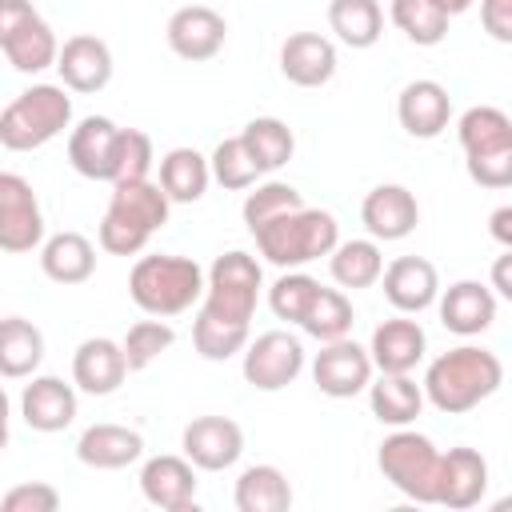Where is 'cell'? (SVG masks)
I'll use <instances>...</instances> for the list:
<instances>
[{
  "mask_svg": "<svg viewBox=\"0 0 512 512\" xmlns=\"http://www.w3.org/2000/svg\"><path fill=\"white\" fill-rule=\"evenodd\" d=\"M500 384H504L500 356L488 352V348H480V344H460V348L440 352L428 364L420 388H424V400L436 412L460 416V412H472L480 400H488Z\"/></svg>",
  "mask_w": 512,
  "mask_h": 512,
  "instance_id": "1",
  "label": "cell"
},
{
  "mask_svg": "<svg viewBox=\"0 0 512 512\" xmlns=\"http://www.w3.org/2000/svg\"><path fill=\"white\" fill-rule=\"evenodd\" d=\"M168 208H172V200L164 196V188L156 180H148V176L144 180H116L108 212H104L100 232H96L100 248L112 256L144 252L152 232L168 224Z\"/></svg>",
  "mask_w": 512,
  "mask_h": 512,
  "instance_id": "2",
  "label": "cell"
},
{
  "mask_svg": "<svg viewBox=\"0 0 512 512\" xmlns=\"http://www.w3.org/2000/svg\"><path fill=\"white\" fill-rule=\"evenodd\" d=\"M128 296L148 316L160 320L180 316L204 296V268L192 256H172V252L140 256L128 272Z\"/></svg>",
  "mask_w": 512,
  "mask_h": 512,
  "instance_id": "3",
  "label": "cell"
},
{
  "mask_svg": "<svg viewBox=\"0 0 512 512\" xmlns=\"http://www.w3.org/2000/svg\"><path fill=\"white\" fill-rule=\"evenodd\" d=\"M256 236V248L268 264L276 268H300V264H312L320 256H328L340 240V224L332 212L324 208H292L260 228H252Z\"/></svg>",
  "mask_w": 512,
  "mask_h": 512,
  "instance_id": "4",
  "label": "cell"
},
{
  "mask_svg": "<svg viewBox=\"0 0 512 512\" xmlns=\"http://www.w3.org/2000/svg\"><path fill=\"white\" fill-rule=\"evenodd\" d=\"M72 124V96L64 84H32L0 112V144L8 152H32L56 140Z\"/></svg>",
  "mask_w": 512,
  "mask_h": 512,
  "instance_id": "5",
  "label": "cell"
},
{
  "mask_svg": "<svg viewBox=\"0 0 512 512\" xmlns=\"http://www.w3.org/2000/svg\"><path fill=\"white\" fill-rule=\"evenodd\" d=\"M376 464L384 472V480L416 500V504H432L436 500V468H440V448L424 436V432H412L408 424L396 428L392 436L380 440V452H376Z\"/></svg>",
  "mask_w": 512,
  "mask_h": 512,
  "instance_id": "6",
  "label": "cell"
},
{
  "mask_svg": "<svg viewBox=\"0 0 512 512\" xmlns=\"http://www.w3.org/2000/svg\"><path fill=\"white\" fill-rule=\"evenodd\" d=\"M260 288H264V272H260V260L232 248L224 256L212 260V268L204 272V312L212 316H224V320H240V324H252L256 316V300H260Z\"/></svg>",
  "mask_w": 512,
  "mask_h": 512,
  "instance_id": "7",
  "label": "cell"
},
{
  "mask_svg": "<svg viewBox=\"0 0 512 512\" xmlns=\"http://www.w3.org/2000/svg\"><path fill=\"white\" fill-rule=\"evenodd\" d=\"M44 244V212L36 188L20 172H0V252H32Z\"/></svg>",
  "mask_w": 512,
  "mask_h": 512,
  "instance_id": "8",
  "label": "cell"
},
{
  "mask_svg": "<svg viewBox=\"0 0 512 512\" xmlns=\"http://www.w3.org/2000/svg\"><path fill=\"white\" fill-rule=\"evenodd\" d=\"M304 372V344L292 332H260L244 344V380L260 392H280Z\"/></svg>",
  "mask_w": 512,
  "mask_h": 512,
  "instance_id": "9",
  "label": "cell"
},
{
  "mask_svg": "<svg viewBox=\"0 0 512 512\" xmlns=\"http://www.w3.org/2000/svg\"><path fill=\"white\" fill-rule=\"evenodd\" d=\"M372 372H376V368H372L368 348H360V344L348 340V336L328 340V344L316 352V360H312V380H316V388H320L324 396H332V400H352V396H360V392L368 388Z\"/></svg>",
  "mask_w": 512,
  "mask_h": 512,
  "instance_id": "10",
  "label": "cell"
},
{
  "mask_svg": "<svg viewBox=\"0 0 512 512\" xmlns=\"http://www.w3.org/2000/svg\"><path fill=\"white\" fill-rule=\"evenodd\" d=\"M180 448L192 460V468L224 472L244 456V428L232 416H196L184 428Z\"/></svg>",
  "mask_w": 512,
  "mask_h": 512,
  "instance_id": "11",
  "label": "cell"
},
{
  "mask_svg": "<svg viewBox=\"0 0 512 512\" xmlns=\"http://www.w3.org/2000/svg\"><path fill=\"white\" fill-rule=\"evenodd\" d=\"M164 36H168V48L180 60H212L228 40V24L208 4H184L168 16Z\"/></svg>",
  "mask_w": 512,
  "mask_h": 512,
  "instance_id": "12",
  "label": "cell"
},
{
  "mask_svg": "<svg viewBox=\"0 0 512 512\" xmlns=\"http://www.w3.org/2000/svg\"><path fill=\"white\" fill-rule=\"evenodd\" d=\"M488 492V460L476 448H448L440 452V468H436V500L452 512L480 504Z\"/></svg>",
  "mask_w": 512,
  "mask_h": 512,
  "instance_id": "13",
  "label": "cell"
},
{
  "mask_svg": "<svg viewBox=\"0 0 512 512\" xmlns=\"http://www.w3.org/2000/svg\"><path fill=\"white\" fill-rule=\"evenodd\" d=\"M116 148H120V128L108 116H84L68 132V164L84 180H108L116 176Z\"/></svg>",
  "mask_w": 512,
  "mask_h": 512,
  "instance_id": "14",
  "label": "cell"
},
{
  "mask_svg": "<svg viewBox=\"0 0 512 512\" xmlns=\"http://www.w3.org/2000/svg\"><path fill=\"white\" fill-rule=\"evenodd\" d=\"M140 492L160 512L196 508V468L188 456H152L140 468Z\"/></svg>",
  "mask_w": 512,
  "mask_h": 512,
  "instance_id": "15",
  "label": "cell"
},
{
  "mask_svg": "<svg viewBox=\"0 0 512 512\" xmlns=\"http://www.w3.org/2000/svg\"><path fill=\"white\" fill-rule=\"evenodd\" d=\"M380 280H384L388 304H392L396 312H404V316H416V312L432 308L436 296H440V272H436V264L424 260V256H396V260L380 272Z\"/></svg>",
  "mask_w": 512,
  "mask_h": 512,
  "instance_id": "16",
  "label": "cell"
},
{
  "mask_svg": "<svg viewBox=\"0 0 512 512\" xmlns=\"http://www.w3.org/2000/svg\"><path fill=\"white\" fill-rule=\"evenodd\" d=\"M56 72L68 92H100L112 80V48L100 36H68L56 52Z\"/></svg>",
  "mask_w": 512,
  "mask_h": 512,
  "instance_id": "17",
  "label": "cell"
},
{
  "mask_svg": "<svg viewBox=\"0 0 512 512\" xmlns=\"http://www.w3.org/2000/svg\"><path fill=\"white\" fill-rule=\"evenodd\" d=\"M396 116H400V128L416 140H436L448 120H452V96L440 80H412L400 88V100H396Z\"/></svg>",
  "mask_w": 512,
  "mask_h": 512,
  "instance_id": "18",
  "label": "cell"
},
{
  "mask_svg": "<svg viewBox=\"0 0 512 512\" xmlns=\"http://www.w3.org/2000/svg\"><path fill=\"white\" fill-rule=\"evenodd\" d=\"M360 220L372 240H404L420 224V204L404 184H376L360 204Z\"/></svg>",
  "mask_w": 512,
  "mask_h": 512,
  "instance_id": "19",
  "label": "cell"
},
{
  "mask_svg": "<svg viewBox=\"0 0 512 512\" xmlns=\"http://www.w3.org/2000/svg\"><path fill=\"white\" fill-rule=\"evenodd\" d=\"M436 304H440V324L448 332H456V336H480L496 320V292L488 284H480V280L448 284L436 296Z\"/></svg>",
  "mask_w": 512,
  "mask_h": 512,
  "instance_id": "20",
  "label": "cell"
},
{
  "mask_svg": "<svg viewBox=\"0 0 512 512\" xmlns=\"http://www.w3.org/2000/svg\"><path fill=\"white\" fill-rule=\"evenodd\" d=\"M128 376L124 348L108 336H88L72 352V384L88 396H112Z\"/></svg>",
  "mask_w": 512,
  "mask_h": 512,
  "instance_id": "21",
  "label": "cell"
},
{
  "mask_svg": "<svg viewBox=\"0 0 512 512\" xmlns=\"http://www.w3.org/2000/svg\"><path fill=\"white\" fill-rule=\"evenodd\" d=\"M280 72L296 88H320L336 76V44L320 32H292L280 44Z\"/></svg>",
  "mask_w": 512,
  "mask_h": 512,
  "instance_id": "22",
  "label": "cell"
},
{
  "mask_svg": "<svg viewBox=\"0 0 512 512\" xmlns=\"http://www.w3.org/2000/svg\"><path fill=\"white\" fill-rule=\"evenodd\" d=\"M424 352H428V336L404 312L372 328L368 356H372V368H380V372H412L424 360Z\"/></svg>",
  "mask_w": 512,
  "mask_h": 512,
  "instance_id": "23",
  "label": "cell"
},
{
  "mask_svg": "<svg viewBox=\"0 0 512 512\" xmlns=\"http://www.w3.org/2000/svg\"><path fill=\"white\" fill-rule=\"evenodd\" d=\"M20 416L32 432H64L76 420V388L60 376H32L20 396Z\"/></svg>",
  "mask_w": 512,
  "mask_h": 512,
  "instance_id": "24",
  "label": "cell"
},
{
  "mask_svg": "<svg viewBox=\"0 0 512 512\" xmlns=\"http://www.w3.org/2000/svg\"><path fill=\"white\" fill-rule=\"evenodd\" d=\"M140 456H144V436L124 424H92L76 440V460L88 468H100V472L128 468Z\"/></svg>",
  "mask_w": 512,
  "mask_h": 512,
  "instance_id": "25",
  "label": "cell"
},
{
  "mask_svg": "<svg viewBox=\"0 0 512 512\" xmlns=\"http://www.w3.org/2000/svg\"><path fill=\"white\" fill-rule=\"evenodd\" d=\"M40 268L52 284H84L96 272V248L84 232H56L40 244Z\"/></svg>",
  "mask_w": 512,
  "mask_h": 512,
  "instance_id": "26",
  "label": "cell"
},
{
  "mask_svg": "<svg viewBox=\"0 0 512 512\" xmlns=\"http://www.w3.org/2000/svg\"><path fill=\"white\" fill-rule=\"evenodd\" d=\"M368 404L380 424L404 428L424 408V388L408 372H380V380H368Z\"/></svg>",
  "mask_w": 512,
  "mask_h": 512,
  "instance_id": "27",
  "label": "cell"
},
{
  "mask_svg": "<svg viewBox=\"0 0 512 512\" xmlns=\"http://www.w3.org/2000/svg\"><path fill=\"white\" fill-rule=\"evenodd\" d=\"M464 156H492V152H512V120L496 104H476L460 116L456 124Z\"/></svg>",
  "mask_w": 512,
  "mask_h": 512,
  "instance_id": "28",
  "label": "cell"
},
{
  "mask_svg": "<svg viewBox=\"0 0 512 512\" xmlns=\"http://www.w3.org/2000/svg\"><path fill=\"white\" fill-rule=\"evenodd\" d=\"M40 360H44V332L24 316H4L0 320V376L24 380L40 368Z\"/></svg>",
  "mask_w": 512,
  "mask_h": 512,
  "instance_id": "29",
  "label": "cell"
},
{
  "mask_svg": "<svg viewBox=\"0 0 512 512\" xmlns=\"http://www.w3.org/2000/svg\"><path fill=\"white\" fill-rule=\"evenodd\" d=\"M208 156H200L196 148H172L160 156V188L172 204H196L208 192Z\"/></svg>",
  "mask_w": 512,
  "mask_h": 512,
  "instance_id": "30",
  "label": "cell"
},
{
  "mask_svg": "<svg viewBox=\"0 0 512 512\" xmlns=\"http://www.w3.org/2000/svg\"><path fill=\"white\" fill-rule=\"evenodd\" d=\"M232 500L240 512H288L292 508V484L276 464H252L240 472Z\"/></svg>",
  "mask_w": 512,
  "mask_h": 512,
  "instance_id": "31",
  "label": "cell"
},
{
  "mask_svg": "<svg viewBox=\"0 0 512 512\" xmlns=\"http://www.w3.org/2000/svg\"><path fill=\"white\" fill-rule=\"evenodd\" d=\"M328 268L332 280L340 288H372L384 272V256L376 240H336V248L328 252Z\"/></svg>",
  "mask_w": 512,
  "mask_h": 512,
  "instance_id": "32",
  "label": "cell"
},
{
  "mask_svg": "<svg viewBox=\"0 0 512 512\" xmlns=\"http://www.w3.org/2000/svg\"><path fill=\"white\" fill-rule=\"evenodd\" d=\"M328 28L348 48H372L384 32L380 0H328Z\"/></svg>",
  "mask_w": 512,
  "mask_h": 512,
  "instance_id": "33",
  "label": "cell"
},
{
  "mask_svg": "<svg viewBox=\"0 0 512 512\" xmlns=\"http://www.w3.org/2000/svg\"><path fill=\"white\" fill-rule=\"evenodd\" d=\"M4 56H8V64L16 68V72H44V68H52L56 64V52H60V44H56V32H52V24L36 12L4 48H0Z\"/></svg>",
  "mask_w": 512,
  "mask_h": 512,
  "instance_id": "34",
  "label": "cell"
},
{
  "mask_svg": "<svg viewBox=\"0 0 512 512\" xmlns=\"http://www.w3.org/2000/svg\"><path fill=\"white\" fill-rule=\"evenodd\" d=\"M240 140H244V148L252 152V160H256L260 172H276V168L288 164L292 152H296L292 128H288L284 120H276V116H256V120H248L244 132H240Z\"/></svg>",
  "mask_w": 512,
  "mask_h": 512,
  "instance_id": "35",
  "label": "cell"
},
{
  "mask_svg": "<svg viewBox=\"0 0 512 512\" xmlns=\"http://www.w3.org/2000/svg\"><path fill=\"white\" fill-rule=\"evenodd\" d=\"M352 320H356L352 300H348L340 288H324V284H320L316 296H312V304H308L304 316H300V328H304L312 340L328 344V340L348 336V332H352Z\"/></svg>",
  "mask_w": 512,
  "mask_h": 512,
  "instance_id": "36",
  "label": "cell"
},
{
  "mask_svg": "<svg viewBox=\"0 0 512 512\" xmlns=\"http://www.w3.org/2000/svg\"><path fill=\"white\" fill-rule=\"evenodd\" d=\"M388 16H392V24H396L412 44H420V48L440 44V40L448 36V20H452L436 0H392V4H388Z\"/></svg>",
  "mask_w": 512,
  "mask_h": 512,
  "instance_id": "37",
  "label": "cell"
},
{
  "mask_svg": "<svg viewBox=\"0 0 512 512\" xmlns=\"http://www.w3.org/2000/svg\"><path fill=\"white\" fill-rule=\"evenodd\" d=\"M192 344H196V352L204 360H232L248 344V324L224 320V316H212V312L200 308L196 324H192Z\"/></svg>",
  "mask_w": 512,
  "mask_h": 512,
  "instance_id": "38",
  "label": "cell"
},
{
  "mask_svg": "<svg viewBox=\"0 0 512 512\" xmlns=\"http://www.w3.org/2000/svg\"><path fill=\"white\" fill-rule=\"evenodd\" d=\"M208 172H212V180H216L220 188H228V192H244V188H252V184L264 176L240 136H228V140H220V144L212 148Z\"/></svg>",
  "mask_w": 512,
  "mask_h": 512,
  "instance_id": "39",
  "label": "cell"
},
{
  "mask_svg": "<svg viewBox=\"0 0 512 512\" xmlns=\"http://www.w3.org/2000/svg\"><path fill=\"white\" fill-rule=\"evenodd\" d=\"M172 340H176V332H172V324H164L160 316L136 320V324L128 328V336L120 340L124 360H128V372H144L152 360H160V356L172 348Z\"/></svg>",
  "mask_w": 512,
  "mask_h": 512,
  "instance_id": "40",
  "label": "cell"
},
{
  "mask_svg": "<svg viewBox=\"0 0 512 512\" xmlns=\"http://www.w3.org/2000/svg\"><path fill=\"white\" fill-rule=\"evenodd\" d=\"M292 208H304V196L284 180H264V184H252L240 212H244V224L252 232V228H260V224H268V220H276Z\"/></svg>",
  "mask_w": 512,
  "mask_h": 512,
  "instance_id": "41",
  "label": "cell"
},
{
  "mask_svg": "<svg viewBox=\"0 0 512 512\" xmlns=\"http://www.w3.org/2000/svg\"><path fill=\"white\" fill-rule=\"evenodd\" d=\"M316 288H320V280H312L308 272H292V268H288V272L268 288V308L276 312V320L300 324V316H304V308L312 304Z\"/></svg>",
  "mask_w": 512,
  "mask_h": 512,
  "instance_id": "42",
  "label": "cell"
},
{
  "mask_svg": "<svg viewBox=\"0 0 512 512\" xmlns=\"http://www.w3.org/2000/svg\"><path fill=\"white\" fill-rule=\"evenodd\" d=\"M152 136L140 128H120V148H116V180H144L152 172Z\"/></svg>",
  "mask_w": 512,
  "mask_h": 512,
  "instance_id": "43",
  "label": "cell"
},
{
  "mask_svg": "<svg viewBox=\"0 0 512 512\" xmlns=\"http://www.w3.org/2000/svg\"><path fill=\"white\" fill-rule=\"evenodd\" d=\"M4 512H56L60 508V492L44 480H32V484H16L4 492L0 500Z\"/></svg>",
  "mask_w": 512,
  "mask_h": 512,
  "instance_id": "44",
  "label": "cell"
},
{
  "mask_svg": "<svg viewBox=\"0 0 512 512\" xmlns=\"http://www.w3.org/2000/svg\"><path fill=\"white\" fill-rule=\"evenodd\" d=\"M468 176L480 188H508L512 184V152H492V156H468Z\"/></svg>",
  "mask_w": 512,
  "mask_h": 512,
  "instance_id": "45",
  "label": "cell"
},
{
  "mask_svg": "<svg viewBox=\"0 0 512 512\" xmlns=\"http://www.w3.org/2000/svg\"><path fill=\"white\" fill-rule=\"evenodd\" d=\"M480 24L492 40H512V0H480Z\"/></svg>",
  "mask_w": 512,
  "mask_h": 512,
  "instance_id": "46",
  "label": "cell"
},
{
  "mask_svg": "<svg viewBox=\"0 0 512 512\" xmlns=\"http://www.w3.org/2000/svg\"><path fill=\"white\" fill-rule=\"evenodd\" d=\"M36 16L32 0H0V48Z\"/></svg>",
  "mask_w": 512,
  "mask_h": 512,
  "instance_id": "47",
  "label": "cell"
},
{
  "mask_svg": "<svg viewBox=\"0 0 512 512\" xmlns=\"http://www.w3.org/2000/svg\"><path fill=\"white\" fill-rule=\"evenodd\" d=\"M488 228H492V236H496L500 248H512V204H500L488 216Z\"/></svg>",
  "mask_w": 512,
  "mask_h": 512,
  "instance_id": "48",
  "label": "cell"
},
{
  "mask_svg": "<svg viewBox=\"0 0 512 512\" xmlns=\"http://www.w3.org/2000/svg\"><path fill=\"white\" fill-rule=\"evenodd\" d=\"M508 264H512V252H504V256H496V264H492V292H500V296H512V280H508Z\"/></svg>",
  "mask_w": 512,
  "mask_h": 512,
  "instance_id": "49",
  "label": "cell"
},
{
  "mask_svg": "<svg viewBox=\"0 0 512 512\" xmlns=\"http://www.w3.org/2000/svg\"><path fill=\"white\" fill-rule=\"evenodd\" d=\"M436 4H440L448 16H460V12H468V8H472V0H436Z\"/></svg>",
  "mask_w": 512,
  "mask_h": 512,
  "instance_id": "50",
  "label": "cell"
},
{
  "mask_svg": "<svg viewBox=\"0 0 512 512\" xmlns=\"http://www.w3.org/2000/svg\"><path fill=\"white\" fill-rule=\"evenodd\" d=\"M0 424H8V396H4V388H0Z\"/></svg>",
  "mask_w": 512,
  "mask_h": 512,
  "instance_id": "51",
  "label": "cell"
},
{
  "mask_svg": "<svg viewBox=\"0 0 512 512\" xmlns=\"http://www.w3.org/2000/svg\"><path fill=\"white\" fill-rule=\"evenodd\" d=\"M8 448V424H0V452Z\"/></svg>",
  "mask_w": 512,
  "mask_h": 512,
  "instance_id": "52",
  "label": "cell"
}]
</instances>
